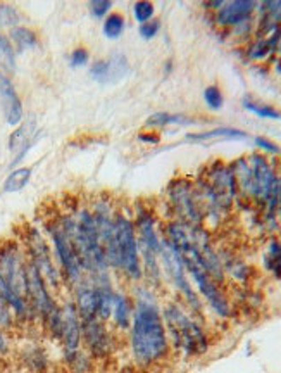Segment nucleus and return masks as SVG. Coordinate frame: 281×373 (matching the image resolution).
I'll return each instance as SVG.
<instances>
[{
  "mask_svg": "<svg viewBox=\"0 0 281 373\" xmlns=\"http://www.w3.org/2000/svg\"><path fill=\"white\" fill-rule=\"evenodd\" d=\"M130 347L135 361L148 367L168 353V332L157 301L151 290H137L133 320L130 326Z\"/></svg>",
  "mask_w": 281,
  "mask_h": 373,
  "instance_id": "1",
  "label": "nucleus"
},
{
  "mask_svg": "<svg viewBox=\"0 0 281 373\" xmlns=\"http://www.w3.org/2000/svg\"><path fill=\"white\" fill-rule=\"evenodd\" d=\"M164 239L168 240L169 246L178 253L180 260L183 261V267L187 273L191 275L194 282L197 283V289L202 296L205 297L209 306L219 315V317L228 318L231 313L230 301L226 299L225 292L221 290L219 283L209 275L205 268L204 260L198 253L197 246L194 242L191 235V225L181 223V221L173 220L166 225Z\"/></svg>",
  "mask_w": 281,
  "mask_h": 373,
  "instance_id": "2",
  "label": "nucleus"
},
{
  "mask_svg": "<svg viewBox=\"0 0 281 373\" xmlns=\"http://www.w3.org/2000/svg\"><path fill=\"white\" fill-rule=\"evenodd\" d=\"M105 257H108L109 268L123 273L124 278L130 282L137 283L144 278L137 232H135L133 221L126 214L116 213L112 244L105 251Z\"/></svg>",
  "mask_w": 281,
  "mask_h": 373,
  "instance_id": "3",
  "label": "nucleus"
},
{
  "mask_svg": "<svg viewBox=\"0 0 281 373\" xmlns=\"http://www.w3.org/2000/svg\"><path fill=\"white\" fill-rule=\"evenodd\" d=\"M44 232L47 233V239L51 242L52 253H54L56 263L59 267L60 275H62L64 285L73 290L74 287L80 285L87 278V275H85L80 257H78L76 251H74L73 242H71L66 230H64L62 223H60V214L45 218Z\"/></svg>",
  "mask_w": 281,
  "mask_h": 373,
  "instance_id": "4",
  "label": "nucleus"
},
{
  "mask_svg": "<svg viewBox=\"0 0 281 373\" xmlns=\"http://www.w3.org/2000/svg\"><path fill=\"white\" fill-rule=\"evenodd\" d=\"M21 244H23L24 251H26L28 261L33 264L45 280L47 287L51 292L57 297L62 292L64 280L60 275L59 267L56 263L54 253H52L51 242L47 237L44 235V230L37 228L35 225H28L23 230V237H21Z\"/></svg>",
  "mask_w": 281,
  "mask_h": 373,
  "instance_id": "5",
  "label": "nucleus"
},
{
  "mask_svg": "<svg viewBox=\"0 0 281 373\" xmlns=\"http://www.w3.org/2000/svg\"><path fill=\"white\" fill-rule=\"evenodd\" d=\"M135 232H137L138 251L142 257L144 277L151 285L161 283V263L159 254L162 247V237L159 235L154 214L148 209H137L135 214Z\"/></svg>",
  "mask_w": 281,
  "mask_h": 373,
  "instance_id": "6",
  "label": "nucleus"
},
{
  "mask_svg": "<svg viewBox=\"0 0 281 373\" xmlns=\"http://www.w3.org/2000/svg\"><path fill=\"white\" fill-rule=\"evenodd\" d=\"M162 318L178 349L185 351L190 356L202 354L207 349V337L202 326L190 315H187V311L180 304H166L162 310Z\"/></svg>",
  "mask_w": 281,
  "mask_h": 373,
  "instance_id": "7",
  "label": "nucleus"
},
{
  "mask_svg": "<svg viewBox=\"0 0 281 373\" xmlns=\"http://www.w3.org/2000/svg\"><path fill=\"white\" fill-rule=\"evenodd\" d=\"M0 273L17 297L28 301V256L21 240H0Z\"/></svg>",
  "mask_w": 281,
  "mask_h": 373,
  "instance_id": "8",
  "label": "nucleus"
},
{
  "mask_svg": "<svg viewBox=\"0 0 281 373\" xmlns=\"http://www.w3.org/2000/svg\"><path fill=\"white\" fill-rule=\"evenodd\" d=\"M168 200L178 221L191 225V227L204 225V216H202L201 206H198L195 184L185 180V178L173 180L168 186Z\"/></svg>",
  "mask_w": 281,
  "mask_h": 373,
  "instance_id": "9",
  "label": "nucleus"
},
{
  "mask_svg": "<svg viewBox=\"0 0 281 373\" xmlns=\"http://www.w3.org/2000/svg\"><path fill=\"white\" fill-rule=\"evenodd\" d=\"M159 261H161V267L164 270L166 277L171 280L174 287H176L178 292L185 297L188 306L191 308V311L201 315L202 313V303L198 294L191 289V283L188 282L187 277V270L183 267V261L180 260L176 251L169 246L168 240L162 237V247H161V254H159Z\"/></svg>",
  "mask_w": 281,
  "mask_h": 373,
  "instance_id": "10",
  "label": "nucleus"
},
{
  "mask_svg": "<svg viewBox=\"0 0 281 373\" xmlns=\"http://www.w3.org/2000/svg\"><path fill=\"white\" fill-rule=\"evenodd\" d=\"M202 182H204L205 186L209 189L212 199L216 200V204H218V207L221 209V213L223 214L230 213V209L233 207L235 199H237V189H235L233 175H231L230 166L221 163L212 164Z\"/></svg>",
  "mask_w": 281,
  "mask_h": 373,
  "instance_id": "11",
  "label": "nucleus"
},
{
  "mask_svg": "<svg viewBox=\"0 0 281 373\" xmlns=\"http://www.w3.org/2000/svg\"><path fill=\"white\" fill-rule=\"evenodd\" d=\"M59 344L62 346L64 354L76 353L83 346V325L73 301L60 304Z\"/></svg>",
  "mask_w": 281,
  "mask_h": 373,
  "instance_id": "12",
  "label": "nucleus"
},
{
  "mask_svg": "<svg viewBox=\"0 0 281 373\" xmlns=\"http://www.w3.org/2000/svg\"><path fill=\"white\" fill-rule=\"evenodd\" d=\"M83 325V346L92 358H105L114 349L112 333L105 326V322L94 318V320L81 322Z\"/></svg>",
  "mask_w": 281,
  "mask_h": 373,
  "instance_id": "13",
  "label": "nucleus"
},
{
  "mask_svg": "<svg viewBox=\"0 0 281 373\" xmlns=\"http://www.w3.org/2000/svg\"><path fill=\"white\" fill-rule=\"evenodd\" d=\"M73 303L80 313L81 322L99 318L101 308V287L92 278H85L73 289Z\"/></svg>",
  "mask_w": 281,
  "mask_h": 373,
  "instance_id": "14",
  "label": "nucleus"
},
{
  "mask_svg": "<svg viewBox=\"0 0 281 373\" xmlns=\"http://www.w3.org/2000/svg\"><path fill=\"white\" fill-rule=\"evenodd\" d=\"M130 73V63L124 54H112L109 59H99L92 64L90 77L99 84L114 85L124 80Z\"/></svg>",
  "mask_w": 281,
  "mask_h": 373,
  "instance_id": "15",
  "label": "nucleus"
},
{
  "mask_svg": "<svg viewBox=\"0 0 281 373\" xmlns=\"http://www.w3.org/2000/svg\"><path fill=\"white\" fill-rule=\"evenodd\" d=\"M257 3L250 0H237V2H223V6L216 10V23L223 28H238L248 23L257 9Z\"/></svg>",
  "mask_w": 281,
  "mask_h": 373,
  "instance_id": "16",
  "label": "nucleus"
},
{
  "mask_svg": "<svg viewBox=\"0 0 281 373\" xmlns=\"http://www.w3.org/2000/svg\"><path fill=\"white\" fill-rule=\"evenodd\" d=\"M0 102H2L7 125L19 127L23 121V102H21L19 93L14 88L10 78L2 71H0Z\"/></svg>",
  "mask_w": 281,
  "mask_h": 373,
  "instance_id": "17",
  "label": "nucleus"
},
{
  "mask_svg": "<svg viewBox=\"0 0 281 373\" xmlns=\"http://www.w3.org/2000/svg\"><path fill=\"white\" fill-rule=\"evenodd\" d=\"M35 140H37V123H35V120L24 121L12 132L9 138V150L14 154L12 164H17L26 156Z\"/></svg>",
  "mask_w": 281,
  "mask_h": 373,
  "instance_id": "18",
  "label": "nucleus"
},
{
  "mask_svg": "<svg viewBox=\"0 0 281 373\" xmlns=\"http://www.w3.org/2000/svg\"><path fill=\"white\" fill-rule=\"evenodd\" d=\"M230 170L231 175H233L238 199L252 200V170L248 159L240 157V159H237L233 164H231Z\"/></svg>",
  "mask_w": 281,
  "mask_h": 373,
  "instance_id": "19",
  "label": "nucleus"
},
{
  "mask_svg": "<svg viewBox=\"0 0 281 373\" xmlns=\"http://www.w3.org/2000/svg\"><path fill=\"white\" fill-rule=\"evenodd\" d=\"M133 311L135 306L131 303L130 297L123 292H116V299H114L112 308V320L114 325L121 330H128L131 326V320H133Z\"/></svg>",
  "mask_w": 281,
  "mask_h": 373,
  "instance_id": "20",
  "label": "nucleus"
},
{
  "mask_svg": "<svg viewBox=\"0 0 281 373\" xmlns=\"http://www.w3.org/2000/svg\"><path fill=\"white\" fill-rule=\"evenodd\" d=\"M9 40H10V44H12L14 50H17V52L33 49V47H37L38 44L37 33H35L31 28L21 26V24L9 31Z\"/></svg>",
  "mask_w": 281,
  "mask_h": 373,
  "instance_id": "21",
  "label": "nucleus"
},
{
  "mask_svg": "<svg viewBox=\"0 0 281 373\" xmlns=\"http://www.w3.org/2000/svg\"><path fill=\"white\" fill-rule=\"evenodd\" d=\"M23 363L26 365L30 372L44 373L45 370H47L49 360H47L45 351L42 349L38 344H30L23 353Z\"/></svg>",
  "mask_w": 281,
  "mask_h": 373,
  "instance_id": "22",
  "label": "nucleus"
},
{
  "mask_svg": "<svg viewBox=\"0 0 281 373\" xmlns=\"http://www.w3.org/2000/svg\"><path fill=\"white\" fill-rule=\"evenodd\" d=\"M194 123V120L183 114H169L161 111V113H155L145 121V128L147 130H157V128L169 127V125H190Z\"/></svg>",
  "mask_w": 281,
  "mask_h": 373,
  "instance_id": "23",
  "label": "nucleus"
},
{
  "mask_svg": "<svg viewBox=\"0 0 281 373\" xmlns=\"http://www.w3.org/2000/svg\"><path fill=\"white\" fill-rule=\"evenodd\" d=\"M31 175L33 170L31 168H17L12 173H9V177L3 180L2 184V193H16L21 192L31 180Z\"/></svg>",
  "mask_w": 281,
  "mask_h": 373,
  "instance_id": "24",
  "label": "nucleus"
},
{
  "mask_svg": "<svg viewBox=\"0 0 281 373\" xmlns=\"http://www.w3.org/2000/svg\"><path fill=\"white\" fill-rule=\"evenodd\" d=\"M280 31V30H278ZM278 31L273 37H264L255 40L248 49V57L254 61H262L271 52H276V42H278Z\"/></svg>",
  "mask_w": 281,
  "mask_h": 373,
  "instance_id": "25",
  "label": "nucleus"
},
{
  "mask_svg": "<svg viewBox=\"0 0 281 373\" xmlns=\"http://www.w3.org/2000/svg\"><path fill=\"white\" fill-rule=\"evenodd\" d=\"M247 134L237 128H214L211 132H202V134H191L188 135L190 142H204V140H212V138H245Z\"/></svg>",
  "mask_w": 281,
  "mask_h": 373,
  "instance_id": "26",
  "label": "nucleus"
},
{
  "mask_svg": "<svg viewBox=\"0 0 281 373\" xmlns=\"http://www.w3.org/2000/svg\"><path fill=\"white\" fill-rule=\"evenodd\" d=\"M0 70L3 74L14 73L16 70V50L6 35H0Z\"/></svg>",
  "mask_w": 281,
  "mask_h": 373,
  "instance_id": "27",
  "label": "nucleus"
},
{
  "mask_svg": "<svg viewBox=\"0 0 281 373\" xmlns=\"http://www.w3.org/2000/svg\"><path fill=\"white\" fill-rule=\"evenodd\" d=\"M266 268L275 275L276 278H281V242L280 240H271L264 254Z\"/></svg>",
  "mask_w": 281,
  "mask_h": 373,
  "instance_id": "28",
  "label": "nucleus"
},
{
  "mask_svg": "<svg viewBox=\"0 0 281 373\" xmlns=\"http://www.w3.org/2000/svg\"><path fill=\"white\" fill-rule=\"evenodd\" d=\"M124 28H126V21H124L123 14L111 13L104 21V35L111 40L123 37Z\"/></svg>",
  "mask_w": 281,
  "mask_h": 373,
  "instance_id": "29",
  "label": "nucleus"
},
{
  "mask_svg": "<svg viewBox=\"0 0 281 373\" xmlns=\"http://www.w3.org/2000/svg\"><path fill=\"white\" fill-rule=\"evenodd\" d=\"M21 23V14L10 3H0V28H16Z\"/></svg>",
  "mask_w": 281,
  "mask_h": 373,
  "instance_id": "30",
  "label": "nucleus"
},
{
  "mask_svg": "<svg viewBox=\"0 0 281 373\" xmlns=\"http://www.w3.org/2000/svg\"><path fill=\"white\" fill-rule=\"evenodd\" d=\"M16 328H19V325H17L16 317H14V311L10 310V306L6 301L0 299V330L10 333Z\"/></svg>",
  "mask_w": 281,
  "mask_h": 373,
  "instance_id": "31",
  "label": "nucleus"
},
{
  "mask_svg": "<svg viewBox=\"0 0 281 373\" xmlns=\"http://www.w3.org/2000/svg\"><path fill=\"white\" fill-rule=\"evenodd\" d=\"M154 13H155L154 3L148 2V0H138V2L133 3V16L140 24L152 21Z\"/></svg>",
  "mask_w": 281,
  "mask_h": 373,
  "instance_id": "32",
  "label": "nucleus"
},
{
  "mask_svg": "<svg viewBox=\"0 0 281 373\" xmlns=\"http://www.w3.org/2000/svg\"><path fill=\"white\" fill-rule=\"evenodd\" d=\"M244 107L247 111H250V113L257 114V116H261V118H268V120H281L280 111L275 109V107H271V106H261V104L252 102V100L245 99Z\"/></svg>",
  "mask_w": 281,
  "mask_h": 373,
  "instance_id": "33",
  "label": "nucleus"
},
{
  "mask_svg": "<svg viewBox=\"0 0 281 373\" xmlns=\"http://www.w3.org/2000/svg\"><path fill=\"white\" fill-rule=\"evenodd\" d=\"M262 9H264L266 24L269 28L278 26L281 21V2H266L262 3Z\"/></svg>",
  "mask_w": 281,
  "mask_h": 373,
  "instance_id": "34",
  "label": "nucleus"
},
{
  "mask_svg": "<svg viewBox=\"0 0 281 373\" xmlns=\"http://www.w3.org/2000/svg\"><path fill=\"white\" fill-rule=\"evenodd\" d=\"M204 100L205 104H207L209 107H211L212 111H218L221 109L223 104H225V99H223V93L219 90L216 85H211V87H207L204 90Z\"/></svg>",
  "mask_w": 281,
  "mask_h": 373,
  "instance_id": "35",
  "label": "nucleus"
},
{
  "mask_svg": "<svg viewBox=\"0 0 281 373\" xmlns=\"http://www.w3.org/2000/svg\"><path fill=\"white\" fill-rule=\"evenodd\" d=\"M88 61H90V52H88L87 49H83V47L74 49L69 56L71 68H83V66H87Z\"/></svg>",
  "mask_w": 281,
  "mask_h": 373,
  "instance_id": "36",
  "label": "nucleus"
},
{
  "mask_svg": "<svg viewBox=\"0 0 281 373\" xmlns=\"http://www.w3.org/2000/svg\"><path fill=\"white\" fill-rule=\"evenodd\" d=\"M112 9L111 0H92L90 2V13L94 14L97 19L105 17V14H109V10Z\"/></svg>",
  "mask_w": 281,
  "mask_h": 373,
  "instance_id": "37",
  "label": "nucleus"
},
{
  "mask_svg": "<svg viewBox=\"0 0 281 373\" xmlns=\"http://www.w3.org/2000/svg\"><path fill=\"white\" fill-rule=\"evenodd\" d=\"M159 30H161V23L159 21H148V23L140 24V37L144 40H152L159 33Z\"/></svg>",
  "mask_w": 281,
  "mask_h": 373,
  "instance_id": "38",
  "label": "nucleus"
},
{
  "mask_svg": "<svg viewBox=\"0 0 281 373\" xmlns=\"http://www.w3.org/2000/svg\"><path fill=\"white\" fill-rule=\"evenodd\" d=\"M255 145H257L261 150H264V152H269V154H280L281 152V149L278 145H276L275 142H271V140L264 138V137L255 138Z\"/></svg>",
  "mask_w": 281,
  "mask_h": 373,
  "instance_id": "39",
  "label": "nucleus"
},
{
  "mask_svg": "<svg viewBox=\"0 0 281 373\" xmlns=\"http://www.w3.org/2000/svg\"><path fill=\"white\" fill-rule=\"evenodd\" d=\"M10 353V339L9 333H6L3 330H0V360L6 358Z\"/></svg>",
  "mask_w": 281,
  "mask_h": 373,
  "instance_id": "40",
  "label": "nucleus"
},
{
  "mask_svg": "<svg viewBox=\"0 0 281 373\" xmlns=\"http://www.w3.org/2000/svg\"><path fill=\"white\" fill-rule=\"evenodd\" d=\"M138 140H140V142L157 143L159 142V137H157V135H151V134H140V135H138Z\"/></svg>",
  "mask_w": 281,
  "mask_h": 373,
  "instance_id": "41",
  "label": "nucleus"
},
{
  "mask_svg": "<svg viewBox=\"0 0 281 373\" xmlns=\"http://www.w3.org/2000/svg\"><path fill=\"white\" fill-rule=\"evenodd\" d=\"M276 52L281 56V30L278 31V42H276Z\"/></svg>",
  "mask_w": 281,
  "mask_h": 373,
  "instance_id": "42",
  "label": "nucleus"
},
{
  "mask_svg": "<svg viewBox=\"0 0 281 373\" xmlns=\"http://www.w3.org/2000/svg\"><path fill=\"white\" fill-rule=\"evenodd\" d=\"M278 213L281 216V185H280V199H278Z\"/></svg>",
  "mask_w": 281,
  "mask_h": 373,
  "instance_id": "43",
  "label": "nucleus"
}]
</instances>
